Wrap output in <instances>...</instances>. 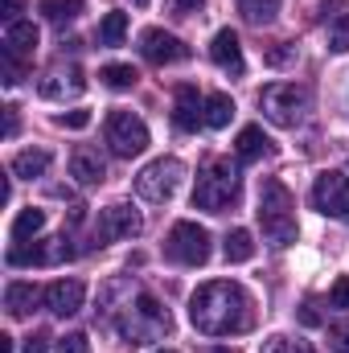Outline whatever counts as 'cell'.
<instances>
[{
  "instance_id": "6da1fadb",
  "label": "cell",
  "mask_w": 349,
  "mask_h": 353,
  "mask_svg": "<svg viewBox=\"0 0 349 353\" xmlns=\"http://www.w3.org/2000/svg\"><path fill=\"white\" fill-rule=\"evenodd\" d=\"M189 321L197 333L206 337H230V333H247L255 321V300L243 283L235 279H214L201 283L189 300Z\"/></svg>"
},
{
  "instance_id": "7a4b0ae2",
  "label": "cell",
  "mask_w": 349,
  "mask_h": 353,
  "mask_svg": "<svg viewBox=\"0 0 349 353\" xmlns=\"http://www.w3.org/2000/svg\"><path fill=\"white\" fill-rule=\"evenodd\" d=\"M259 226L263 239L271 247H292L296 243V205H292V193L283 189V181H263L259 185Z\"/></svg>"
},
{
  "instance_id": "3957f363",
  "label": "cell",
  "mask_w": 349,
  "mask_h": 353,
  "mask_svg": "<svg viewBox=\"0 0 349 353\" xmlns=\"http://www.w3.org/2000/svg\"><path fill=\"white\" fill-rule=\"evenodd\" d=\"M243 193V176L230 161H210L201 173H197V185H193V205L206 210V214H226Z\"/></svg>"
},
{
  "instance_id": "277c9868",
  "label": "cell",
  "mask_w": 349,
  "mask_h": 353,
  "mask_svg": "<svg viewBox=\"0 0 349 353\" xmlns=\"http://www.w3.org/2000/svg\"><path fill=\"white\" fill-rule=\"evenodd\" d=\"M173 329V321H169V312L144 292V296H136V308H128L123 316H119V337H123V345H148V341H161L165 333Z\"/></svg>"
},
{
  "instance_id": "5b68a950",
  "label": "cell",
  "mask_w": 349,
  "mask_h": 353,
  "mask_svg": "<svg viewBox=\"0 0 349 353\" xmlns=\"http://www.w3.org/2000/svg\"><path fill=\"white\" fill-rule=\"evenodd\" d=\"M308 103H312L308 87H296V83H271V87H263V94H259L263 115H267L275 128H296V123L304 119Z\"/></svg>"
},
{
  "instance_id": "8992f818",
  "label": "cell",
  "mask_w": 349,
  "mask_h": 353,
  "mask_svg": "<svg viewBox=\"0 0 349 353\" xmlns=\"http://www.w3.org/2000/svg\"><path fill=\"white\" fill-rule=\"evenodd\" d=\"M181 176H185V165L177 157H157L152 165H144L140 176H136V193L152 205H165L173 201L177 189H181Z\"/></svg>"
},
{
  "instance_id": "52a82bcc",
  "label": "cell",
  "mask_w": 349,
  "mask_h": 353,
  "mask_svg": "<svg viewBox=\"0 0 349 353\" xmlns=\"http://www.w3.org/2000/svg\"><path fill=\"white\" fill-rule=\"evenodd\" d=\"M107 144H111V152L123 157V161L140 157V152L148 148V128H144V119L132 115V111H111V115H107Z\"/></svg>"
},
{
  "instance_id": "ba28073f",
  "label": "cell",
  "mask_w": 349,
  "mask_h": 353,
  "mask_svg": "<svg viewBox=\"0 0 349 353\" xmlns=\"http://www.w3.org/2000/svg\"><path fill=\"white\" fill-rule=\"evenodd\" d=\"M165 251L181 267H201L210 259V234L197 222H177L169 230V239H165Z\"/></svg>"
},
{
  "instance_id": "9c48e42d",
  "label": "cell",
  "mask_w": 349,
  "mask_h": 353,
  "mask_svg": "<svg viewBox=\"0 0 349 353\" xmlns=\"http://www.w3.org/2000/svg\"><path fill=\"white\" fill-rule=\"evenodd\" d=\"M312 205L325 214V218H337L349 222V176L346 173H321L312 181Z\"/></svg>"
},
{
  "instance_id": "30bf717a",
  "label": "cell",
  "mask_w": 349,
  "mask_h": 353,
  "mask_svg": "<svg viewBox=\"0 0 349 353\" xmlns=\"http://www.w3.org/2000/svg\"><path fill=\"white\" fill-rule=\"evenodd\" d=\"M144 230L140 214L128 205V201H115L107 210H99V226H94V243L107 247V243H119V239H136Z\"/></svg>"
},
{
  "instance_id": "8fae6325",
  "label": "cell",
  "mask_w": 349,
  "mask_h": 353,
  "mask_svg": "<svg viewBox=\"0 0 349 353\" xmlns=\"http://www.w3.org/2000/svg\"><path fill=\"white\" fill-rule=\"evenodd\" d=\"M66 259H74V247H70L66 234L46 239V243H33V247L17 243V247L8 251V263L12 267H58V263H66Z\"/></svg>"
},
{
  "instance_id": "7c38bea8",
  "label": "cell",
  "mask_w": 349,
  "mask_h": 353,
  "mask_svg": "<svg viewBox=\"0 0 349 353\" xmlns=\"http://www.w3.org/2000/svg\"><path fill=\"white\" fill-rule=\"evenodd\" d=\"M140 54H144L152 66H173V62H185V58H189L185 41L173 37V33H165V29H148V33L140 37Z\"/></svg>"
},
{
  "instance_id": "4fadbf2b",
  "label": "cell",
  "mask_w": 349,
  "mask_h": 353,
  "mask_svg": "<svg viewBox=\"0 0 349 353\" xmlns=\"http://www.w3.org/2000/svg\"><path fill=\"white\" fill-rule=\"evenodd\" d=\"M210 58H214V66H222L226 74H243L247 70V62H243V46H239V33L235 29H218L214 33V41H210Z\"/></svg>"
},
{
  "instance_id": "5bb4252c",
  "label": "cell",
  "mask_w": 349,
  "mask_h": 353,
  "mask_svg": "<svg viewBox=\"0 0 349 353\" xmlns=\"http://www.w3.org/2000/svg\"><path fill=\"white\" fill-rule=\"evenodd\" d=\"M83 296H87V288H83L79 279H54V283L46 288V308H50L54 316H74V312L83 308Z\"/></svg>"
},
{
  "instance_id": "9a60e30c",
  "label": "cell",
  "mask_w": 349,
  "mask_h": 353,
  "mask_svg": "<svg viewBox=\"0 0 349 353\" xmlns=\"http://www.w3.org/2000/svg\"><path fill=\"white\" fill-rule=\"evenodd\" d=\"M173 123L181 132H197L206 123V99L197 94V87H181L173 99Z\"/></svg>"
},
{
  "instance_id": "2e32d148",
  "label": "cell",
  "mask_w": 349,
  "mask_h": 353,
  "mask_svg": "<svg viewBox=\"0 0 349 353\" xmlns=\"http://www.w3.org/2000/svg\"><path fill=\"white\" fill-rule=\"evenodd\" d=\"M70 176H74V181H83V185H99V181L107 176V161L99 157V148L79 144V148L70 152Z\"/></svg>"
},
{
  "instance_id": "e0dca14e",
  "label": "cell",
  "mask_w": 349,
  "mask_h": 353,
  "mask_svg": "<svg viewBox=\"0 0 349 353\" xmlns=\"http://www.w3.org/2000/svg\"><path fill=\"white\" fill-rule=\"evenodd\" d=\"M87 87V79H83V70L79 66H70V70H62V66H54L46 79H41V94L46 99H62V94H83Z\"/></svg>"
},
{
  "instance_id": "ac0fdd59",
  "label": "cell",
  "mask_w": 349,
  "mask_h": 353,
  "mask_svg": "<svg viewBox=\"0 0 349 353\" xmlns=\"http://www.w3.org/2000/svg\"><path fill=\"white\" fill-rule=\"evenodd\" d=\"M37 300H46V292H37V283L12 279V283L4 288V308H8V316H17V321H21V316H29Z\"/></svg>"
},
{
  "instance_id": "d6986e66",
  "label": "cell",
  "mask_w": 349,
  "mask_h": 353,
  "mask_svg": "<svg viewBox=\"0 0 349 353\" xmlns=\"http://www.w3.org/2000/svg\"><path fill=\"white\" fill-rule=\"evenodd\" d=\"M4 50L17 54V58H29V54L37 50V25H33V21H12V25L4 29Z\"/></svg>"
},
{
  "instance_id": "ffe728a7",
  "label": "cell",
  "mask_w": 349,
  "mask_h": 353,
  "mask_svg": "<svg viewBox=\"0 0 349 353\" xmlns=\"http://www.w3.org/2000/svg\"><path fill=\"white\" fill-rule=\"evenodd\" d=\"M12 176H21V181H33V176H41L50 169V152L46 148H25V152H17L12 157Z\"/></svg>"
},
{
  "instance_id": "44dd1931",
  "label": "cell",
  "mask_w": 349,
  "mask_h": 353,
  "mask_svg": "<svg viewBox=\"0 0 349 353\" xmlns=\"http://www.w3.org/2000/svg\"><path fill=\"white\" fill-rule=\"evenodd\" d=\"M235 152H239V161H263L271 152V140L263 136V128H243L235 140Z\"/></svg>"
},
{
  "instance_id": "7402d4cb",
  "label": "cell",
  "mask_w": 349,
  "mask_h": 353,
  "mask_svg": "<svg viewBox=\"0 0 349 353\" xmlns=\"http://www.w3.org/2000/svg\"><path fill=\"white\" fill-rule=\"evenodd\" d=\"M41 230H46V210H37V205L21 210V214L12 218V239H17V243H25V239H37Z\"/></svg>"
},
{
  "instance_id": "603a6c76",
  "label": "cell",
  "mask_w": 349,
  "mask_h": 353,
  "mask_svg": "<svg viewBox=\"0 0 349 353\" xmlns=\"http://www.w3.org/2000/svg\"><path fill=\"white\" fill-rule=\"evenodd\" d=\"M235 119V99L230 94H206V128H226Z\"/></svg>"
},
{
  "instance_id": "cb8c5ba5",
  "label": "cell",
  "mask_w": 349,
  "mask_h": 353,
  "mask_svg": "<svg viewBox=\"0 0 349 353\" xmlns=\"http://www.w3.org/2000/svg\"><path fill=\"white\" fill-rule=\"evenodd\" d=\"M222 255H226V263H247V259L255 255V239H251V230H230Z\"/></svg>"
},
{
  "instance_id": "d4e9b609",
  "label": "cell",
  "mask_w": 349,
  "mask_h": 353,
  "mask_svg": "<svg viewBox=\"0 0 349 353\" xmlns=\"http://www.w3.org/2000/svg\"><path fill=\"white\" fill-rule=\"evenodd\" d=\"M128 37V12H107L99 21V46H123Z\"/></svg>"
},
{
  "instance_id": "484cf974",
  "label": "cell",
  "mask_w": 349,
  "mask_h": 353,
  "mask_svg": "<svg viewBox=\"0 0 349 353\" xmlns=\"http://www.w3.org/2000/svg\"><path fill=\"white\" fill-rule=\"evenodd\" d=\"M99 79H103V87H111V90H132L140 74H136V66L111 62V66H103V70H99Z\"/></svg>"
},
{
  "instance_id": "4316f807",
  "label": "cell",
  "mask_w": 349,
  "mask_h": 353,
  "mask_svg": "<svg viewBox=\"0 0 349 353\" xmlns=\"http://www.w3.org/2000/svg\"><path fill=\"white\" fill-rule=\"evenodd\" d=\"M239 12L251 25H271L279 17V0H239Z\"/></svg>"
},
{
  "instance_id": "83f0119b",
  "label": "cell",
  "mask_w": 349,
  "mask_h": 353,
  "mask_svg": "<svg viewBox=\"0 0 349 353\" xmlns=\"http://www.w3.org/2000/svg\"><path fill=\"white\" fill-rule=\"evenodd\" d=\"M37 8H41V17H46V21L62 25V21H74V17H79L83 0H37Z\"/></svg>"
},
{
  "instance_id": "f1b7e54d",
  "label": "cell",
  "mask_w": 349,
  "mask_h": 353,
  "mask_svg": "<svg viewBox=\"0 0 349 353\" xmlns=\"http://www.w3.org/2000/svg\"><path fill=\"white\" fill-rule=\"evenodd\" d=\"M329 50H337V54H349V12L333 17V25H329Z\"/></svg>"
},
{
  "instance_id": "f546056e",
  "label": "cell",
  "mask_w": 349,
  "mask_h": 353,
  "mask_svg": "<svg viewBox=\"0 0 349 353\" xmlns=\"http://www.w3.org/2000/svg\"><path fill=\"white\" fill-rule=\"evenodd\" d=\"M263 353H317L308 341H292V337H271Z\"/></svg>"
},
{
  "instance_id": "4dcf8cb0",
  "label": "cell",
  "mask_w": 349,
  "mask_h": 353,
  "mask_svg": "<svg viewBox=\"0 0 349 353\" xmlns=\"http://www.w3.org/2000/svg\"><path fill=\"white\" fill-rule=\"evenodd\" d=\"M329 350L333 353H349V321H337L329 329Z\"/></svg>"
},
{
  "instance_id": "1f68e13d",
  "label": "cell",
  "mask_w": 349,
  "mask_h": 353,
  "mask_svg": "<svg viewBox=\"0 0 349 353\" xmlns=\"http://www.w3.org/2000/svg\"><path fill=\"white\" fill-rule=\"evenodd\" d=\"M90 341L87 333H66V337H58V353H87Z\"/></svg>"
},
{
  "instance_id": "d6a6232c",
  "label": "cell",
  "mask_w": 349,
  "mask_h": 353,
  "mask_svg": "<svg viewBox=\"0 0 349 353\" xmlns=\"http://www.w3.org/2000/svg\"><path fill=\"white\" fill-rule=\"evenodd\" d=\"M329 304L333 308H349V275H337V283L329 292Z\"/></svg>"
},
{
  "instance_id": "836d02e7",
  "label": "cell",
  "mask_w": 349,
  "mask_h": 353,
  "mask_svg": "<svg viewBox=\"0 0 349 353\" xmlns=\"http://www.w3.org/2000/svg\"><path fill=\"white\" fill-rule=\"evenodd\" d=\"M58 123L79 132V128H87V123H90V111H66V115H58Z\"/></svg>"
},
{
  "instance_id": "e575fe53",
  "label": "cell",
  "mask_w": 349,
  "mask_h": 353,
  "mask_svg": "<svg viewBox=\"0 0 349 353\" xmlns=\"http://www.w3.org/2000/svg\"><path fill=\"white\" fill-rule=\"evenodd\" d=\"M201 4H206V0H173V12L177 17H189V12H197Z\"/></svg>"
},
{
  "instance_id": "d590c367",
  "label": "cell",
  "mask_w": 349,
  "mask_h": 353,
  "mask_svg": "<svg viewBox=\"0 0 349 353\" xmlns=\"http://www.w3.org/2000/svg\"><path fill=\"white\" fill-rule=\"evenodd\" d=\"M0 8H4V12H0V17H4V21H8V25H12V21H17V12H21V8H25V0H4V4H0Z\"/></svg>"
},
{
  "instance_id": "8d00e7d4",
  "label": "cell",
  "mask_w": 349,
  "mask_h": 353,
  "mask_svg": "<svg viewBox=\"0 0 349 353\" xmlns=\"http://www.w3.org/2000/svg\"><path fill=\"white\" fill-rule=\"evenodd\" d=\"M4 136H17V107H4Z\"/></svg>"
},
{
  "instance_id": "74e56055",
  "label": "cell",
  "mask_w": 349,
  "mask_h": 353,
  "mask_svg": "<svg viewBox=\"0 0 349 353\" xmlns=\"http://www.w3.org/2000/svg\"><path fill=\"white\" fill-rule=\"evenodd\" d=\"M0 353H17V345H12V337H8V333H0Z\"/></svg>"
},
{
  "instance_id": "f35d334b",
  "label": "cell",
  "mask_w": 349,
  "mask_h": 353,
  "mask_svg": "<svg viewBox=\"0 0 349 353\" xmlns=\"http://www.w3.org/2000/svg\"><path fill=\"white\" fill-rule=\"evenodd\" d=\"M201 353H235V350H222V345H206Z\"/></svg>"
},
{
  "instance_id": "ab89813d",
  "label": "cell",
  "mask_w": 349,
  "mask_h": 353,
  "mask_svg": "<svg viewBox=\"0 0 349 353\" xmlns=\"http://www.w3.org/2000/svg\"><path fill=\"white\" fill-rule=\"evenodd\" d=\"M132 4H140V8H144V4H148V0H132Z\"/></svg>"
},
{
  "instance_id": "60d3db41",
  "label": "cell",
  "mask_w": 349,
  "mask_h": 353,
  "mask_svg": "<svg viewBox=\"0 0 349 353\" xmlns=\"http://www.w3.org/2000/svg\"><path fill=\"white\" fill-rule=\"evenodd\" d=\"M161 353H177V350H161Z\"/></svg>"
}]
</instances>
